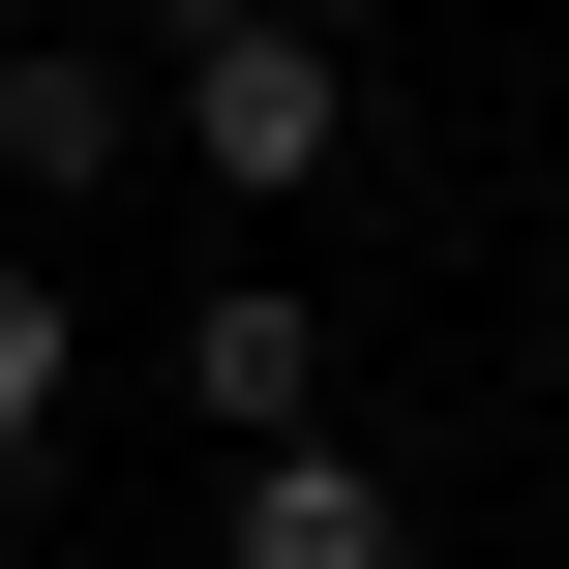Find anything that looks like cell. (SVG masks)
Listing matches in <instances>:
<instances>
[{
    "label": "cell",
    "instance_id": "cell-7",
    "mask_svg": "<svg viewBox=\"0 0 569 569\" xmlns=\"http://www.w3.org/2000/svg\"><path fill=\"white\" fill-rule=\"evenodd\" d=\"M540 360H569V300H540Z\"/></svg>",
    "mask_w": 569,
    "mask_h": 569
},
{
    "label": "cell",
    "instance_id": "cell-1",
    "mask_svg": "<svg viewBox=\"0 0 569 569\" xmlns=\"http://www.w3.org/2000/svg\"><path fill=\"white\" fill-rule=\"evenodd\" d=\"M150 150H180L210 210H300V180H360V30H330V0H270V30L150 60Z\"/></svg>",
    "mask_w": 569,
    "mask_h": 569
},
{
    "label": "cell",
    "instance_id": "cell-4",
    "mask_svg": "<svg viewBox=\"0 0 569 569\" xmlns=\"http://www.w3.org/2000/svg\"><path fill=\"white\" fill-rule=\"evenodd\" d=\"M180 420H240V450H270V420H330V330H300L270 270H240V300H180Z\"/></svg>",
    "mask_w": 569,
    "mask_h": 569
},
{
    "label": "cell",
    "instance_id": "cell-3",
    "mask_svg": "<svg viewBox=\"0 0 569 569\" xmlns=\"http://www.w3.org/2000/svg\"><path fill=\"white\" fill-rule=\"evenodd\" d=\"M0 180H150V60L120 30H30L0 60Z\"/></svg>",
    "mask_w": 569,
    "mask_h": 569
},
{
    "label": "cell",
    "instance_id": "cell-2",
    "mask_svg": "<svg viewBox=\"0 0 569 569\" xmlns=\"http://www.w3.org/2000/svg\"><path fill=\"white\" fill-rule=\"evenodd\" d=\"M210 569H420V480H390V450H330V420H270V450H240V510H210Z\"/></svg>",
    "mask_w": 569,
    "mask_h": 569
},
{
    "label": "cell",
    "instance_id": "cell-6",
    "mask_svg": "<svg viewBox=\"0 0 569 569\" xmlns=\"http://www.w3.org/2000/svg\"><path fill=\"white\" fill-rule=\"evenodd\" d=\"M210 30H270V0H150V30H120V60H210Z\"/></svg>",
    "mask_w": 569,
    "mask_h": 569
},
{
    "label": "cell",
    "instance_id": "cell-5",
    "mask_svg": "<svg viewBox=\"0 0 569 569\" xmlns=\"http://www.w3.org/2000/svg\"><path fill=\"white\" fill-rule=\"evenodd\" d=\"M60 420H90V300H60V270H30V240H0V480H30V450H60Z\"/></svg>",
    "mask_w": 569,
    "mask_h": 569
}]
</instances>
